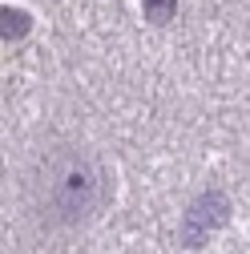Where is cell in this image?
Segmentation results:
<instances>
[{
  "instance_id": "277c9868",
  "label": "cell",
  "mask_w": 250,
  "mask_h": 254,
  "mask_svg": "<svg viewBox=\"0 0 250 254\" xmlns=\"http://www.w3.org/2000/svg\"><path fill=\"white\" fill-rule=\"evenodd\" d=\"M170 8H174V0H145V16H149V20H158V24L170 16Z\"/></svg>"
},
{
  "instance_id": "7a4b0ae2",
  "label": "cell",
  "mask_w": 250,
  "mask_h": 254,
  "mask_svg": "<svg viewBox=\"0 0 250 254\" xmlns=\"http://www.w3.org/2000/svg\"><path fill=\"white\" fill-rule=\"evenodd\" d=\"M226 214H230V206H226V198L218 194H202L194 206H190V214L182 218V242L186 246H202L206 238H210V230H218L226 222Z\"/></svg>"
},
{
  "instance_id": "3957f363",
  "label": "cell",
  "mask_w": 250,
  "mask_h": 254,
  "mask_svg": "<svg viewBox=\"0 0 250 254\" xmlns=\"http://www.w3.org/2000/svg\"><path fill=\"white\" fill-rule=\"evenodd\" d=\"M0 33H4L8 41L12 37H24L28 33V16L24 12H12V8H0Z\"/></svg>"
},
{
  "instance_id": "6da1fadb",
  "label": "cell",
  "mask_w": 250,
  "mask_h": 254,
  "mask_svg": "<svg viewBox=\"0 0 250 254\" xmlns=\"http://www.w3.org/2000/svg\"><path fill=\"white\" fill-rule=\"evenodd\" d=\"M28 210L49 230H73L93 222L113 194L109 170L85 145H45L24 182Z\"/></svg>"
}]
</instances>
